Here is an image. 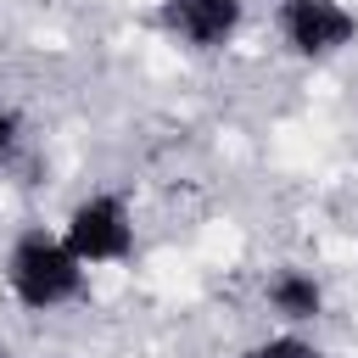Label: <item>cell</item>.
I'll use <instances>...</instances> for the list:
<instances>
[{"label": "cell", "instance_id": "cell-7", "mask_svg": "<svg viewBox=\"0 0 358 358\" xmlns=\"http://www.w3.org/2000/svg\"><path fill=\"white\" fill-rule=\"evenodd\" d=\"M22 151H28V123H22V112L11 101H0V173L17 168Z\"/></svg>", "mask_w": 358, "mask_h": 358}, {"label": "cell", "instance_id": "cell-2", "mask_svg": "<svg viewBox=\"0 0 358 358\" xmlns=\"http://www.w3.org/2000/svg\"><path fill=\"white\" fill-rule=\"evenodd\" d=\"M62 241L73 246V257L84 268H117L134 257L140 246V229H134V207L117 196V190H90L78 196L67 213H62Z\"/></svg>", "mask_w": 358, "mask_h": 358}, {"label": "cell", "instance_id": "cell-4", "mask_svg": "<svg viewBox=\"0 0 358 358\" xmlns=\"http://www.w3.org/2000/svg\"><path fill=\"white\" fill-rule=\"evenodd\" d=\"M157 28L190 56H218L246 28V0H157Z\"/></svg>", "mask_w": 358, "mask_h": 358}, {"label": "cell", "instance_id": "cell-5", "mask_svg": "<svg viewBox=\"0 0 358 358\" xmlns=\"http://www.w3.org/2000/svg\"><path fill=\"white\" fill-rule=\"evenodd\" d=\"M263 308L274 313L280 330H308V324L324 319L330 291H324V280L308 263H280V268L263 274Z\"/></svg>", "mask_w": 358, "mask_h": 358}, {"label": "cell", "instance_id": "cell-6", "mask_svg": "<svg viewBox=\"0 0 358 358\" xmlns=\"http://www.w3.org/2000/svg\"><path fill=\"white\" fill-rule=\"evenodd\" d=\"M241 358H330L308 330H268V336H257Z\"/></svg>", "mask_w": 358, "mask_h": 358}, {"label": "cell", "instance_id": "cell-3", "mask_svg": "<svg viewBox=\"0 0 358 358\" xmlns=\"http://www.w3.org/2000/svg\"><path fill=\"white\" fill-rule=\"evenodd\" d=\"M274 34L296 62L324 67L358 45V11L347 0H274Z\"/></svg>", "mask_w": 358, "mask_h": 358}, {"label": "cell", "instance_id": "cell-1", "mask_svg": "<svg viewBox=\"0 0 358 358\" xmlns=\"http://www.w3.org/2000/svg\"><path fill=\"white\" fill-rule=\"evenodd\" d=\"M0 280H6V296L28 313H56L67 302L84 296L90 285V268L73 257V246L62 241V229H45V224H28L11 235L6 257H0Z\"/></svg>", "mask_w": 358, "mask_h": 358}]
</instances>
